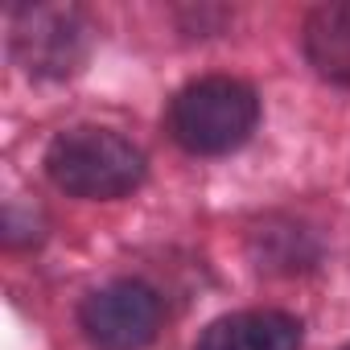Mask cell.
Segmentation results:
<instances>
[{"instance_id": "6da1fadb", "label": "cell", "mask_w": 350, "mask_h": 350, "mask_svg": "<svg viewBox=\"0 0 350 350\" xmlns=\"http://www.w3.org/2000/svg\"><path fill=\"white\" fill-rule=\"evenodd\" d=\"M50 182L75 198H124L144 182V152L111 128H70L46 152Z\"/></svg>"}, {"instance_id": "52a82bcc", "label": "cell", "mask_w": 350, "mask_h": 350, "mask_svg": "<svg viewBox=\"0 0 350 350\" xmlns=\"http://www.w3.org/2000/svg\"><path fill=\"white\" fill-rule=\"evenodd\" d=\"M346 350H350V346H346Z\"/></svg>"}, {"instance_id": "7a4b0ae2", "label": "cell", "mask_w": 350, "mask_h": 350, "mask_svg": "<svg viewBox=\"0 0 350 350\" xmlns=\"http://www.w3.org/2000/svg\"><path fill=\"white\" fill-rule=\"evenodd\" d=\"M260 120V99L247 83L211 75L178 91L169 103V132L186 152L198 157H219L239 148Z\"/></svg>"}, {"instance_id": "8992f818", "label": "cell", "mask_w": 350, "mask_h": 350, "mask_svg": "<svg viewBox=\"0 0 350 350\" xmlns=\"http://www.w3.org/2000/svg\"><path fill=\"white\" fill-rule=\"evenodd\" d=\"M305 58L338 87H350V0H334L305 21Z\"/></svg>"}, {"instance_id": "277c9868", "label": "cell", "mask_w": 350, "mask_h": 350, "mask_svg": "<svg viewBox=\"0 0 350 350\" xmlns=\"http://www.w3.org/2000/svg\"><path fill=\"white\" fill-rule=\"evenodd\" d=\"M21 62L38 75H66L83 58L87 25L75 9H21L13 25Z\"/></svg>"}, {"instance_id": "5b68a950", "label": "cell", "mask_w": 350, "mask_h": 350, "mask_svg": "<svg viewBox=\"0 0 350 350\" xmlns=\"http://www.w3.org/2000/svg\"><path fill=\"white\" fill-rule=\"evenodd\" d=\"M198 350H301V321L280 309H243L211 321Z\"/></svg>"}, {"instance_id": "3957f363", "label": "cell", "mask_w": 350, "mask_h": 350, "mask_svg": "<svg viewBox=\"0 0 350 350\" xmlns=\"http://www.w3.org/2000/svg\"><path fill=\"white\" fill-rule=\"evenodd\" d=\"M79 325L99 350H144L161 329V297L140 280H111L83 301Z\"/></svg>"}]
</instances>
